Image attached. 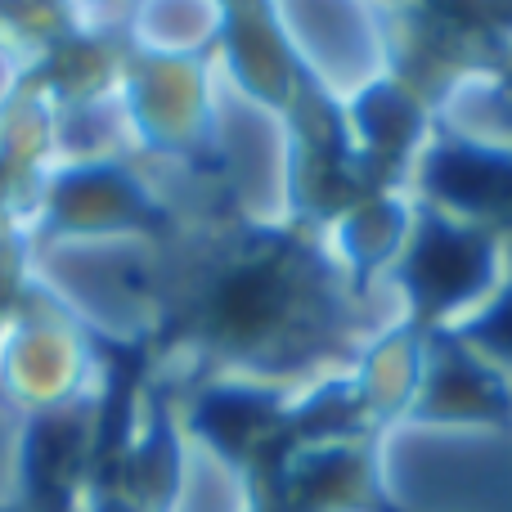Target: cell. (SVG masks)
<instances>
[{
  "mask_svg": "<svg viewBox=\"0 0 512 512\" xmlns=\"http://www.w3.org/2000/svg\"><path fill=\"white\" fill-rule=\"evenodd\" d=\"M423 274L432 279L436 292L450 297L454 288H463V283L472 279V261H468V252H463L459 243H445V248H432L423 256Z\"/></svg>",
  "mask_w": 512,
  "mask_h": 512,
  "instance_id": "6da1fadb",
  "label": "cell"
}]
</instances>
